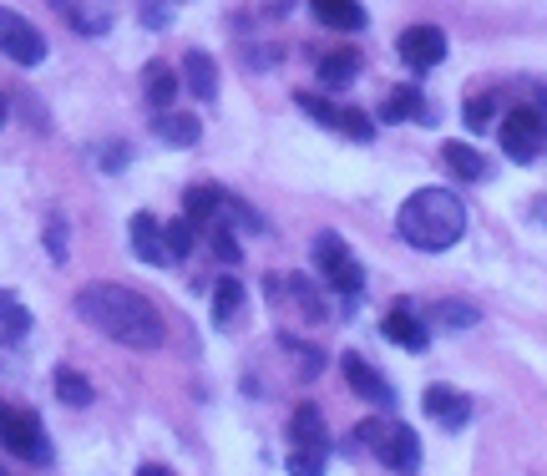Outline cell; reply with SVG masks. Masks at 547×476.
<instances>
[{
  "label": "cell",
  "instance_id": "6da1fadb",
  "mask_svg": "<svg viewBox=\"0 0 547 476\" xmlns=\"http://www.w3.org/2000/svg\"><path fill=\"white\" fill-rule=\"evenodd\" d=\"M76 314L102 330L107 340L127 345V350H163L168 340V325H163V314L158 304H152L147 294L127 289V284H87V289H76Z\"/></svg>",
  "mask_w": 547,
  "mask_h": 476
},
{
  "label": "cell",
  "instance_id": "7a4b0ae2",
  "mask_svg": "<svg viewBox=\"0 0 547 476\" xmlns=\"http://www.w3.org/2000/svg\"><path fill=\"white\" fill-rule=\"evenodd\" d=\"M396 233L421 254H446L466 238V203L451 188H416L396 213Z\"/></svg>",
  "mask_w": 547,
  "mask_h": 476
},
{
  "label": "cell",
  "instance_id": "3957f363",
  "mask_svg": "<svg viewBox=\"0 0 547 476\" xmlns=\"http://www.w3.org/2000/svg\"><path fill=\"white\" fill-rule=\"evenodd\" d=\"M315 269H320V279L335 294H360L365 289V269H360V259L350 254V244L340 233H320L315 238Z\"/></svg>",
  "mask_w": 547,
  "mask_h": 476
},
{
  "label": "cell",
  "instance_id": "277c9868",
  "mask_svg": "<svg viewBox=\"0 0 547 476\" xmlns=\"http://www.w3.org/2000/svg\"><path fill=\"white\" fill-rule=\"evenodd\" d=\"M502 152L512 157V163H537V157L547 152V117L537 107H512L502 117Z\"/></svg>",
  "mask_w": 547,
  "mask_h": 476
},
{
  "label": "cell",
  "instance_id": "5b68a950",
  "mask_svg": "<svg viewBox=\"0 0 547 476\" xmlns=\"http://www.w3.org/2000/svg\"><path fill=\"white\" fill-rule=\"evenodd\" d=\"M0 446H6L11 456H21V461H51L41 416L26 411V406H6V401H0Z\"/></svg>",
  "mask_w": 547,
  "mask_h": 476
},
{
  "label": "cell",
  "instance_id": "8992f818",
  "mask_svg": "<svg viewBox=\"0 0 547 476\" xmlns=\"http://www.w3.org/2000/svg\"><path fill=\"white\" fill-rule=\"evenodd\" d=\"M0 51L11 56V66H41L46 61V36L41 26H31L21 11L0 6Z\"/></svg>",
  "mask_w": 547,
  "mask_h": 476
},
{
  "label": "cell",
  "instance_id": "52a82bcc",
  "mask_svg": "<svg viewBox=\"0 0 547 476\" xmlns=\"http://www.w3.org/2000/svg\"><path fill=\"white\" fill-rule=\"evenodd\" d=\"M294 107H304L315 122H325V127H335V132H345L355 142H370L375 137V117L360 112V107H335V102H325L315 92H294Z\"/></svg>",
  "mask_w": 547,
  "mask_h": 476
},
{
  "label": "cell",
  "instance_id": "ba28073f",
  "mask_svg": "<svg viewBox=\"0 0 547 476\" xmlns=\"http://www.w3.org/2000/svg\"><path fill=\"white\" fill-rule=\"evenodd\" d=\"M396 51H401V61L411 66V71H431V66H441L446 61V31L441 26H406L401 31V41H396Z\"/></svg>",
  "mask_w": 547,
  "mask_h": 476
},
{
  "label": "cell",
  "instance_id": "9c48e42d",
  "mask_svg": "<svg viewBox=\"0 0 547 476\" xmlns=\"http://www.w3.org/2000/svg\"><path fill=\"white\" fill-rule=\"evenodd\" d=\"M340 375L350 380V390L360 395V401H375V406H396V390H390V380L365 360V355H340Z\"/></svg>",
  "mask_w": 547,
  "mask_h": 476
},
{
  "label": "cell",
  "instance_id": "30bf717a",
  "mask_svg": "<svg viewBox=\"0 0 547 476\" xmlns=\"http://www.w3.org/2000/svg\"><path fill=\"white\" fill-rule=\"evenodd\" d=\"M127 244H132V254L142 259V264H168L173 254H168V238H163V223L152 218V213H132V223H127Z\"/></svg>",
  "mask_w": 547,
  "mask_h": 476
},
{
  "label": "cell",
  "instance_id": "8fae6325",
  "mask_svg": "<svg viewBox=\"0 0 547 476\" xmlns=\"http://www.w3.org/2000/svg\"><path fill=\"white\" fill-rule=\"evenodd\" d=\"M380 335H385V340H396V345H406V350H416V355L431 345V330H426L421 314L411 309V299H401L396 309L385 314V320H380Z\"/></svg>",
  "mask_w": 547,
  "mask_h": 476
},
{
  "label": "cell",
  "instance_id": "7c38bea8",
  "mask_svg": "<svg viewBox=\"0 0 547 476\" xmlns=\"http://www.w3.org/2000/svg\"><path fill=\"white\" fill-rule=\"evenodd\" d=\"M421 406H426V416L441 421L446 431H461L466 421H472V401H466L461 390H451V385H426Z\"/></svg>",
  "mask_w": 547,
  "mask_h": 476
},
{
  "label": "cell",
  "instance_id": "4fadbf2b",
  "mask_svg": "<svg viewBox=\"0 0 547 476\" xmlns=\"http://www.w3.org/2000/svg\"><path fill=\"white\" fill-rule=\"evenodd\" d=\"M142 97H147V107H158V117L173 112V102H178V71H173V61H147L142 66Z\"/></svg>",
  "mask_w": 547,
  "mask_h": 476
},
{
  "label": "cell",
  "instance_id": "5bb4252c",
  "mask_svg": "<svg viewBox=\"0 0 547 476\" xmlns=\"http://www.w3.org/2000/svg\"><path fill=\"white\" fill-rule=\"evenodd\" d=\"M380 461L390 471H401V476H416L421 471V441H416V431L411 426H390V436L380 446Z\"/></svg>",
  "mask_w": 547,
  "mask_h": 476
},
{
  "label": "cell",
  "instance_id": "9a60e30c",
  "mask_svg": "<svg viewBox=\"0 0 547 476\" xmlns=\"http://www.w3.org/2000/svg\"><path fill=\"white\" fill-rule=\"evenodd\" d=\"M330 451V436H325V416L320 406H294L289 416V451Z\"/></svg>",
  "mask_w": 547,
  "mask_h": 476
},
{
  "label": "cell",
  "instance_id": "2e32d148",
  "mask_svg": "<svg viewBox=\"0 0 547 476\" xmlns=\"http://www.w3.org/2000/svg\"><path fill=\"white\" fill-rule=\"evenodd\" d=\"M309 11H315V21L320 26H330V31H365V6L360 0H309Z\"/></svg>",
  "mask_w": 547,
  "mask_h": 476
},
{
  "label": "cell",
  "instance_id": "e0dca14e",
  "mask_svg": "<svg viewBox=\"0 0 547 476\" xmlns=\"http://www.w3.org/2000/svg\"><path fill=\"white\" fill-rule=\"evenodd\" d=\"M441 163H446L461 183H482V178L492 173V163H487V157H482L472 142H446V147H441Z\"/></svg>",
  "mask_w": 547,
  "mask_h": 476
},
{
  "label": "cell",
  "instance_id": "ac0fdd59",
  "mask_svg": "<svg viewBox=\"0 0 547 476\" xmlns=\"http://www.w3.org/2000/svg\"><path fill=\"white\" fill-rule=\"evenodd\" d=\"M183 76H188V87H193L198 102H213L218 97V66H213L208 51H188L183 56Z\"/></svg>",
  "mask_w": 547,
  "mask_h": 476
},
{
  "label": "cell",
  "instance_id": "d6986e66",
  "mask_svg": "<svg viewBox=\"0 0 547 476\" xmlns=\"http://www.w3.org/2000/svg\"><path fill=\"white\" fill-rule=\"evenodd\" d=\"M411 117L436 122V112H426V97L416 87H396V92L385 97V107H380V122H411Z\"/></svg>",
  "mask_w": 547,
  "mask_h": 476
},
{
  "label": "cell",
  "instance_id": "ffe728a7",
  "mask_svg": "<svg viewBox=\"0 0 547 476\" xmlns=\"http://www.w3.org/2000/svg\"><path fill=\"white\" fill-rule=\"evenodd\" d=\"M152 132H158L163 142H173V147H198V137H203L198 117H188V112H163V117H152Z\"/></svg>",
  "mask_w": 547,
  "mask_h": 476
},
{
  "label": "cell",
  "instance_id": "44dd1931",
  "mask_svg": "<svg viewBox=\"0 0 547 476\" xmlns=\"http://www.w3.org/2000/svg\"><path fill=\"white\" fill-rule=\"evenodd\" d=\"M355 76H360V51H330V56H320V82L330 92H345Z\"/></svg>",
  "mask_w": 547,
  "mask_h": 476
},
{
  "label": "cell",
  "instance_id": "7402d4cb",
  "mask_svg": "<svg viewBox=\"0 0 547 476\" xmlns=\"http://www.w3.org/2000/svg\"><path fill=\"white\" fill-rule=\"evenodd\" d=\"M223 193H228V188H218V183H193L188 198H183V218H193V223H213L218 208H223Z\"/></svg>",
  "mask_w": 547,
  "mask_h": 476
},
{
  "label": "cell",
  "instance_id": "603a6c76",
  "mask_svg": "<svg viewBox=\"0 0 547 476\" xmlns=\"http://www.w3.org/2000/svg\"><path fill=\"white\" fill-rule=\"evenodd\" d=\"M239 309H244V284L239 279H218V289H213V325H233Z\"/></svg>",
  "mask_w": 547,
  "mask_h": 476
},
{
  "label": "cell",
  "instance_id": "cb8c5ba5",
  "mask_svg": "<svg viewBox=\"0 0 547 476\" xmlns=\"http://www.w3.org/2000/svg\"><path fill=\"white\" fill-rule=\"evenodd\" d=\"M56 395H61L66 406H92V380H87L82 370L61 365V370H56Z\"/></svg>",
  "mask_w": 547,
  "mask_h": 476
},
{
  "label": "cell",
  "instance_id": "d4e9b609",
  "mask_svg": "<svg viewBox=\"0 0 547 476\" xmlns=\"http://www.w3.org/2000/svg\"><path fill=\"white\" fill-rule=\"evenodd\" d=\"M31 330V309H21L11 294H0V345H11Z\"/></svg>",
  "mask_w": 547,
  "mask_h": 476
},
{
  "label": "cell",
  "instance_id": "484cf974",
  "mask_svg": "<svg viewBox=\"0 0 547 476\" xmlns=\"http://www.w3.org/2000/svg\"><path fill=\"white\" fill-rule=\"evenodd\" d=\"M208 249H213V259H218V264H228V269H233V264L244 259V249H239V238H233V233H228V223H218V218L208 223Z\"/></svg>",
  "mask_w": 547,
  "mask_h": 476
},
{
  "label": "cell",
  "instance_id": "4316f807",
  "mask_svg": "<svg viewBox=\"0 0 547 476\" xmlns=\"http://www.w3.org/2000/svg\"><path fill=\"white\" fill-rule=\"evenodd\" d=\"M431 314H436L441 325H451V330H472V325L482 320V309H472V304H456V299H441Z\"/></svg>",
  "mask_w": 547,
  "mask_h": 476
},
{
  "label": "cell",
  "instance_id": "83f0119b",
  "mask_svg": "<svg viewBox=\"0 0 547 476\" xmlns=\"http://www.w3.org/2000/svg\"><path fill=\"white\" fill-rule=\"evenodd\" d=\"M193 228H198L193 218H173V223H163V238H168V254H173V259L193 254V238H198Z\"/></svg>",
  "mask_w": 547,
  "mask_h": 476
},
{
  "label": "cell",
  "instance_id": "f1b7e54d",
  "mask_svg": "<svg viewBox=\"0 0 547 476\" xmlns=\"http://www.w3.org/2000/svg\"><path fill=\"white\" fill-rule=\"evenodd\" d=\"M289 289H294V294H299V304H304V320H315V325H320L325 314H330V309H325V299L315 294V284H309L304 274H289Z\"/></svg>",
  "mask_w": 547,
  "mask_h": 476
},
{
  "label": "cell",
  "instance_id": "f546056e",
  "mask_svg": "<svg viewBox=\"0 0 547 476\" xmlns=\"http://www.w3.org/2000/svg\"><path fill=\"white\" fill-rule=\"evenodd\" d=\"M223 208H228V213H233V218H239V223H244V228H254V233H264V213H259V208H254V203H244V198H239V193H223Z\"/></svg>",
  "mask_w": 547,
  "mask_h": 476
},
{
  "label": "cell",
  "instance_id": "4dcf8cb0",
  "mask_svg": "<svg viewBox=\"0 0 547 476\" xmlns=\"http://www.w3.org/2000/svg\"><path fill=\"white\" fill-rule=\"evenodd\" d=\"M41 238H46V254H51L56 264H66V218H61V213L46 218V233H41Z\"/></svg>",
  "mask_w": 547,
  "mask_h": 476
},
{
  "label": "cell",
  "instance_id": "1f68e13d",
  "mask_svg": "<svg viewBox=\"0 0 547 476\" xmlns=\"http://www.w3.org/2000/svg\"><path fill=\"white\" fill-rule=\"evenodd\" d=\"M492 107H497V97H472V102H466V127H472V132H482V127H492Z\"/></svg>",
  "mask_w": 547,
  "mask_h": 476
},
{
  "label": "cell",
  "instance_id": "d6a6232c",
  "mask_svg": "<svg viewBox=\"0 0 547 476\" xmlns=\"http://www.w3.org/2000/svg\"><path fill=\"white\" fill-rule=\"evenodd\" d=\"M289 471H294V476H320V471H325V451H299V446H294V451H289Z\"/></svg>",
  "mask_w": 547,
  "mask_h": 476
},
{
  "label": "cell",
  "instance_id": "836d02e7",
  "mask_svg": "<svg viewBox=\"0 0 547 476\" xmlns=\"http://www.w3.org/2000/svg\"><path fill=\"white\" fill-rule=\"evenodd\" d=\"M355 436H360V446H370V451L380 456V446H385V436H390V421H360Z\"/></svg>",
  "mask_w": 547,
  "mask_h": 476
},
{
  "label": "cell",
  "instance_id": "e575fe53",
  "mask_svg": "<svg viewBox=\"0 0 547 476\" xmlns=\"http://www.w3.org/2000/svg\"><path fill=\"white\" fill-rule=\"evenodd\" d=\"M97 163H102L107 173H117V168H127V147H122V142H107V147H102V157H97Z\"/></svg>",
  "mask_w": 547,
  "mask_h": 476
},
{
  "label": "cell",
  "instance_id": "d590c367",
  "mask_svg": "<svg viewBox=\"0 0 547 476\" xmlns=\"http://www.w3.org/2000/svg\"><path fill=\"white\" fill-rule=\"evenodd\" d=\"M137 476H173V471H168V466H142Z\"/></svg>",
  "mask_w": 547,
  "mask_h": 476
},
{
  "label": "cell",
  "instance_id": "8d00e7d4",
  "mask_svg": "<svg viewBox=\"0 0 547 476\" xmlns=\"http://www.w3.org/2000/svg\"><path fill=\"white\" fill-rule=\"evenodd\" d=\"M6 117H11V102H6V97H0V127H6Z\"/></svg>",
  "mask_w": 547,
  "mask_h": 476
},
{
  "label": "cell",
  "instance_id": "74e56055",
  "mask_svg": "<svg viewBox=\"0 0 547 476\" xmlns=\"http://www.w3.org/2000/svg\"><path fill=\"white\" fill-rule=\"evenodd\" d=\"M532 208H537V213H542V218H547V198H542V203H532Z\"/></svg>",
  "mask_w": 547,
  "mask_h": 476
}]
</instances>
